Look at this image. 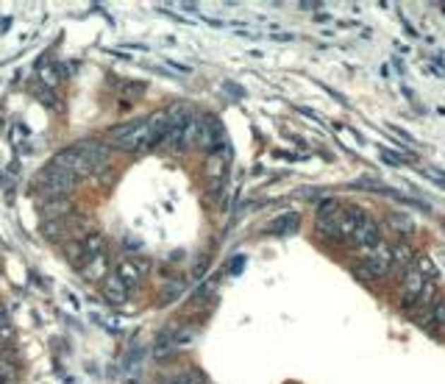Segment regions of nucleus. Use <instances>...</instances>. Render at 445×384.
<instances>
[{"label":"nucleus","mask_w":445,"mask_h":384,"mask_svg":"<svg viewBox=\"0 0 445 384\" xmlns=\"http://www.w3.org/2000/svg\"><path fill=\"white\" fill-rule=\"evenodd\" d=\"M393 268V253L390 245H376L359 265H354V276L362 282H379L381 276H387V270Z\"/></svg>","instance_id":"nucleus-1"},{"label":"nucleus","mask_w":445,"mask_h":384,"mask_svg":"<svg viewBox=\"0 0 445 384\" xmlns=\"http://www.w3.org/2000/svg\"><path fill=\"white\" fill-rule=\"evenodd\" d=\"M109 140L123 150H145L148 148V120L126 123L109 131Z\"/></svg>","instance_id":"nucleus-2"},{"label":"nucleus","mask_w":445,"mask_h":384,"mask_svg":"<svg viewBox=\"0 0 445 384\" xmlns=\"http://www.w3.org/2000/svg\"><path fill=\"white\" fill-rule=\"evenodd\" d=\"M37 184H40V187H42L47 195H53V198H64L67 192L78 184V179H76L73 173L61 170V167H53V164H47L42 173L37 176Z\"/></svg>","instance_id":"nucleus-3"},{"label":"nucleus","mask_w":445,"mask_h":384,"mask_svg":"<svg viewBox=\"0 0 445 384\" xmlns=\"http://www.w3.org/2000/svg\"><path fill=\"white\" fill-rule=\"evenodd\" d=\"M432 279H426L415 265L406 270V276H403V287H400V301L398 306H403V309H409V306H415L417 301H420V295H423V289H426V284H429Z\"/></svg>","instance_id":"nucleus-4"},{"label":"nucleus","mask_w":445,"mask_h":384,"mask_svg":"<svg viewBox=\"0 0 445 384\" xmlns=\"http://www.w3.org/2000/svg\"><path fill=\"white\" fill-rule=\"evenodd\" d=\"M53 167H61V170H67V173H73L76 179H81V176H89L95 167L87 162V156L78 150V148H70V150H61V153H56L53 156V162H50Z\"/></svg>","instance_id":"nucleus-5"},{"label":"nucleus","mask_w":445,"mask_h":384,"mask_svg":"<svg viewBox=\"0 0 445 384\" xmlns=\"http://www.w3.org/2000/svg\"><path fill=\"white\" fill-rule=\"evenodd\" d=\"M420 326L432 335H440L445 332V301L443 298H434L432 304L423 306V315H420Z\"/></svg>","instance_id":"nucleus-6"},{"label":"nucleus","mask_w":445,"mask_h":384,"mask_svg":"<svg viewBox=\"0 0 445 384\" xmlns=\"http://www.w3.org/2000/svg\"><path fill=\"white\" fill-rule=\"evenodd\" d=\"M228 162H231V150H228V145H222V150L209 153V159H206V164H203L206 179L215 181V184H220L222 179H225V167H228Z\"/></svg>","instance_id":"nucleus-7"},{"label":"nucleus","mask_w":445,"mask_h":384,"mask_svg":"<svg viewBox=\"0 0 445 384\" xmlns=\"http://www.w3.org/2000/svg\"><path fill=\"white\" fill-rule=\"evenodd\" d=\"M145 268H150V265H145V262H134V259H123V262L117 265L114 276L123 282V287L131 289V287H136V284L142 282V276H145Z\"/></svg>","instance_id":"nucleus-8"},{"label":"nucleus","mask_w":445,"mask_h":384,"mask_svg":"<svg viewBox=\"0 0 445 384\" xmlns=\"http://www.w3.org/2000/svg\"><path fill=\"white\" fill-rule=\"evenodd\" d=\"M354 242L359 248H367V251H373L376 245H381V229H379V223L370 220V217H364V223L354 232Z\"/></svg>","instance_id":"nucleus-9"},{"label":"nucleus","mask_w":445,"mask_h":384,"mask_svg":"<svg viewBox=\"0 0 445 384\" xmlns=\"http://www.w3.org/2000/svg\"><path fill=\"white\" fill-rule=\"evenodd\" d=\"M76 148H78V150H81V153L87 156V162L92 164V167H95V170H97V167H100L103 162H109V148H106L103 143L87 140V143H78Z\"/></svg>","instance_id":"nucleus-10"},{"label":"nucleus","mask_w":445,"mask_h":384,"mask_svg":"<svg viewBox=\"0 0 445 384\" xmlns=\"http://www.w3.org/2000/svg\"><path fill=\"white\" fill-rule=\"evenodd\" d=\"M218 134H220V128H218V120H212V117L201 120V128H198V143H195V148H203V150H215Z\"/></svg>","instance_id":"nucleus-11"},{"label":"nucleus","mask_w":445,"mask_h":384,"mask_svg":"<svg viewBox=\"0 0 445 384\" xmlns=\"http://www.w3.org/2000/svg\"><path fill=\"white\" fill-rule=\"evenodd\" d=\"M42 212H44V217H47V223H53V220L67 217V215L73 212V203H70L67 198H50V200L42 203Z\"/></svg>","instance_id":"nucleus-12"},{"label":"nucleus","mask_w":445,"mask_h":384,"mask_svg":"<svg viewBox=\"0 0 445 384\" xmlns=\"http://www.w3.org/2000/svg\"><path fill=\"white\" fill-rule=\"evenodd\" d=\"M103 295H106V301H112V304H126L129 289L123 287V282L112 273V276H106V279H103Z\"/></svg>","instance_id":"nucleus-13"},{"label":"nucleus","mask_w":445,"mask_h":384,"mask_svg":"<svg viewBox=\"0 0 445 384\" xmlns=\"http://www.w3.org/2000/svg\"><path fill=\"white\" fill-rule=\"evenodd\" d=\"M81 253H84V259H92V256L106 253V237H103L100 232H89L87 237L81 240Z\"/></svg>","instance_id":"nucleus-14"},{"label":"nucleus","mask_w":445,"mask_h":384,"mask_svg":"<svg viewBox=\"0 0 445 384\" xmlns=\"http://www.w3.org/2000/svg\"><path fill=\"white\" fill-rule=\"evenodd\" d=\"M81 276H84V279H89V282L106 279V253H100V256H92V259H87V265L81 268Z\"/></svg>","instance_id":"nucleus-15"},{"label":"nucleus","mask_w":445,"mask_h":384,"mask_svg":"<svg viewBox=\"0 0 445 384\" xmlns=\"http://www.w3.org/2000/svg\"><path fill=\"white\" fill-rule=\"evenodd\" d=\"M390 253H393V265H400L406 270L415 265V253L409 245H396V248H390Z\"/></svg>","instance_id":"nucleus-16"},{"label":"nucleus","mask_w":445,"mask_h":384,"mask_svg":"<svg viewBox=\"0 0 445 384\" xmlns=\"http://www.w3.org/2000/svg\"><path fill=\"white\" fill-rule=\"evenodd\" d=\"M390 223H393V229L400 232V237H412L415 234V223L409 220V215H390Z\"/></svg>","instance_id":"nucleus-17"},{"label":"nucleus","mask_w":445,"mask_h":384,"mask_svg":"<svg viewBox=\"0 0 445 384\" xmlns=\"http://www.w3.org/2000/svg\"><path fill=\"white\" fill-rule=\"evenodd\" d=\"M165 384H203V376L198 371H181L176 376H170Z\"/></svg>","instance_id":"nucleus-18"},{"label":"nucleus","mask_w":445,"mask_h":384,"mask_svg":"<svg viewBox=\"0 0 445 384\" xmlns=\"http://www.w3.org/2000/svg\"><path fill=\"white\" fill-rule=\"evenodd\" d=\"M0 382L3 384H8V382H14V368L0 356Z\"/></svg>","instance_id":"nucleus-19"},{"label":"nucleus","mask_w":445,"mask_h":384,"mask_svg":"<svg viewBox=\"0 0 445 384\" xmlns=\"http://www.w3.org/2000/svg\"><path fill=\"white\" fill-rule=\"evenodd\" d=\"M14 340V329L8 326V320H0V342H11Z\"/></svg>","instance_id":"nucleus-20"},{"label":"nucleus","mask_w":445,"mask_h":384,"mask_svg":"<svg viewBox=\"0 0 445 384\" xmlns=\"http://www.w3.org/2000/svg\"><path fill=\"white\" fill-rule=\"evenodd\" d=\"M379 156H381V159H384L387 164H393V167H400V159H398V156H393V153H390L387 148H379Z\"/></svg>","instance_id":"nucleus-21"},{"label":"nucleus","mask_w":445,"mask_h":384,"mask_svg":"<svg viewBox=\"0 0 445 384\" xmlns=\"http://www.w3.org/2000/svg\"><path fill=\"white\" fill-rule=\"evenodd\" d=\"M0 384H3V382H0Z\"/></svg>","instance_id":"nucleus-22"}]
</instances>
